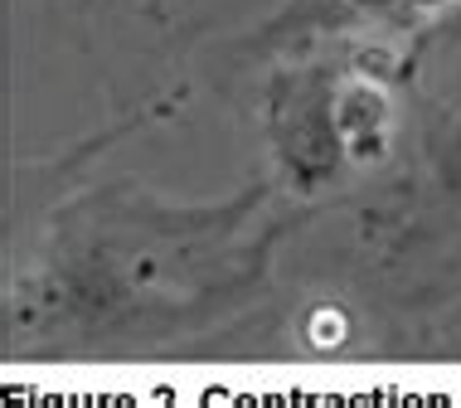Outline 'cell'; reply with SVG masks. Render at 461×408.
Segmentation results:
<instances>
[{
	"mask_svg": "<svg viewBox=\"0 0 461 408\" xmlns=\"http://www.w3.org/2000/svg\"><path fill=\"white\" fill-rule=\"evenodd\" d=\"M311 340L316 345H340L345 340V316L340 312H316L311 316Z\"/></svg>",
	"mask_w": 461,
	"mask_h": 408,
	"instance_id": "obj_1",
	"label": "cell"
}]
</instances>
